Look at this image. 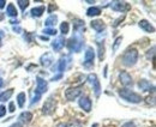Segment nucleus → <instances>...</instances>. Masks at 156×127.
Segmentation results:
<instances>
[{
	"label": "nucleus",
	"mask_w": 156,
	"mask_h": 127,
	"mask_svg": "<svg viewBox=\"0 0 156 127\" xmlns=\"http://www.w3.org/2000/svg\"><path fill=\"white\" fill-rule=\"evenodd\" d=\"M82 86H71V88H69V89H66L65 91V97H66V100H69V101H73V100H76L78 98L80 95H82Z\"/></svg>",
	"instance_id": "obj_6"
},
{
	"label": "nucleus",
	"mask_w": 156,
	"mask_h": 127,
	"mask_svg": "<svg viewBox=\"0 0 156 127\" xmlns=\"http://www.w3.org/2000/svg\"><path fill=\"white\" fill-rule=\"evenodd\" d=\"M119 79H120V83L124 86H131L133 84L132 77L130 76V73L126 72V71H121V72L119 73Z\"/></svg>",
	"instance_id": "obj_10"
},
{
	"label": "nucleus",
	"mask_w": 156,
	"mask_h": 127,
	"mask_svg": "<svg viewBox=\"0 0 156 127\" xmlns=\"http://www.w3.org/2000/svg\"><path fill=\"white\" fill-rule=\"evenodd\" d=\"M88 80L93 85V90L95 92V96L98 97L100 96V92H101V84H100V80H98V76L95 73H91V74L88 76Z\"/></svg>",
	"instance_id": "obj_7"
},
{
	"label": "nucleus",
	"mask_w": 156,
	"mask_h": 127,
	"mask_svg": "<svg viewBox=\"0 0 156 127\" xmlns=\"http://www.w3.org/2000/svg\"><path fill=\"white\" fill-rule=\"evenodd\" d=\"M90 25H91V28H93L95 31H98V33H101L102 30H105V29H106V24H105L102 20H100V19H95V20H93Z\"/></svg>",
	"instance_id": "obj_15"
},
{
	"label": "nucleus",
	"mask_w": 156,
	"mask_h": 127,
	"mask_svg": "<svg viewBox=\"0 0 156 127\" xmlns=\"http://www.w3.org/2000/svg\"><path fill=\"white\" fill-rule=\"evenodd\" d=\"M61 77H62V74H61V73H60V74H58V76H54V77H53V78H52V80H53V82H54V80H57V79H60V78H61Z\"/></svg>",
	"instance_id": "obj_38"
},
{
	"label": "nucleus",
	"mask_w": 156,
	"mask_h": 127,
	"mask_svg": "<svg viewBox=\"0 0 156 127\" xmlns=\"http://www.w3.org/2000/svg\"><path fill=\"white\" fill-rule=\"evenodd\" d=\"M75 29L76 31H79V30H84V22L80 20V19H76V23H75Z\"/></svg>",
	"instance_id": "obj_26"
},
{
	"label": "nucleus",
	"mask_w": 156,
	"mask_h": 127,
	"mask_svg": "<svg viewBox=\"0 0 156 127\" xmlns=\"http://www.w3.org/2000/svg\"><path fill=\"white\" fill-rule=\"evenodd\" d=\"M138 86H139L140 90H143V91L150 90V83H149L148 80H145V79H142V80L138 83Z\"/></svg>",
	"instance_id": "obj_21"
},
{
	"label": "nucleus",
	"mask_w": 156,
	"mask_h": 127,
	"mask_svg": "<svg viewBox=\"0 0 156 127\" xmlns=\"http://www.w3.org/2000/svg\"><path fill=\"white\" fill-rule=\"evenodd\" d=\"M138 25H139V28L142 29V30H144L145 33H150V34H153V33H155V28L150 24V22H148L147 19H142L139 23H138Z\"/></svg>",
	"instance_id": "obj_14"
},
{
	"label": "nucleus",
	"mask_w": 156,
	"mask_h": 127,
	"mask_svg": "<svg viewBox=\"0 0 156 127\" xmlns=\"http://www.w3.org/2000/svg\"><path fill=\"white\" fill-rule=\"evenodd\" d=\"M0 47H1V41H0Z\"/></svg>",
	"instance_id": "obj_44"
},
{
	"label": "nucleus",
	"mask_w": 156,
	"mask_h": 127,
	"mask_svg": "<svg viewBox=\"0 0 156 127\" xmlns=\"http://www.w3.org/2000/svg\"><path fill=\"white\" fill-rule=\"evenodd\" d=\"M36 84H37V86H36V92H39V93H44L47 89H48V83L43 79V78H41V77H37L36 78Z\"/></svg>",
	"instance_id": "obj_11"
},
{
	"label": "nucleus",
	"mask_w": 156,
	"mask_h": 127,
	"mask_svg": "<svg viewBox=\"0 0 156 127\" xmlns=\"http://www.w3.org/2000/svg\"><path fill=\"white\" fill-rule=\"evenodd\" d=\"M119 96L127 101V102H131V103H140L142 102V96L139 93H137L135 91H131L129 89H122V90L119 91Z\"/></svg>",
	"instance_id": "obj_2"
},
{
	"label": "nucleus",
	"mask_w": 156,
	"mask_h": 127,
	"mask_svg": "<svg viewBox=\"0 0 156 127\" xmlns=\"http://www.w3.org/2000/svg\"><path fill=\"white\" fill-rule=\"evenodd\" d=\"M65 38L64 36H60L58 38H55L53 42H52V48H53V51L54 52H60L62 48H64V46H65Z\"/></svg>",
	"instance_id": "obj_13"
},
{
	"label": "nucleus",
	"mask_w": 156,
	"mask_h": 127,
	"mask_svg": "<svg viewBox=\"0 0 156 127\" xmlns=\"http://www.w3.org/2000/svg\"><path fill=\"white\" fill-rule=\"evenodd\" d=\"M98 59L102 60L103 56H105V46H103V43H102V46H101L100 42H98Z\"/></svg>",
	"instance_id": "obj_27"
},
{
	"label": "nucleus",
	"mask_w": 156,
	"mask_h": 127,
	"mask_svg": "<svg viewBox=\"0 0 156 127\" xmlns=\"http://www.w3.org/2000/svg\"><path fill=\"white\" fill-rule=\"evenodd\" d=\"M83 44H84L83 37L79 35V33H77L75 36H72L67 41V48L70 49V52H76V53L80 52Z\"/></svg>",
	"instance_id": "obj_3"
},
{
	"label": "nucleus",
	"mask_w": 156,
	"mask_h": 127,
	"mask_svg": "<svg viewBox=\"0 0 156 127\" xmlns=\"http://www.w3.org/2000/svg\"><path fill=\"white\" fill-rule=\"evenodd\" d=\"M2 86H4V80L0 78V88H2Z\"/></svg>",
	"instance_id": "obj_42"
},
{
	"label": "nucleus",
	"mask_w": 156,
	"mask_h": 127,
	"mask_svg": "<svg viewBox=\"0 0 156 127\" xmlns=\"http://www.w3.org/2000/svg\"><path fill=\"white\" fill-rule=\"evenodd\" d=\"M12 93H13V90H12V89H10V90L5 91V92H1V93H0V102L10 100V97L12 96Z\"/></svg>",
	"instance_id": "obj_23"
},
{
	"label": "nucleus",
	"mask_w": 156,
	"mask_h": 127,
	"mask_svg": "<svg viewBox=\"0 0 156 127\" xmlns=\"http://www.w3.org/2000/svg\"><path fill=\"white\" fill-rule=\"evenodd\" d=\"M121 60H122V64H124L125 66H127V67L135 66L137 64V61H138V51L135 49V48L127 49V51L122 54Z\"/></svg>",
	"instance_id": "obj_1"
},
{
	"label": "nucleus",
	"mask_w": 156,
	"mask_h": 127,
	"mask_svg": "<svg viewBox=\"0 0 156 127\" xmlns=\"http://www.w3.org/2000/svg\"><path fill=\"white\" fill-rule=\"evenodd\" d=\"M9 110H10L11 113H13V111H15V103H13V102H11V103H10V106H9Z\"/></svg>",
	"instance_id": "obj_36"
},
{
	"label": "nucleus",
	"mask_w": 156,
	"mask_h": 127,
	"mask_svg": "<svg viewBox=\"0 0 156 127\" xmlns=\"http://www.w3.org/2000/svg\"><path fill=\"white\" fill-rule=\"evenodd\" d=\"M100 15H101V9L98 6H93V7L88 9V11H87V16H89V17H96Z\"/></svg>",
	"instance_id": "obj_19"
},
{
	"label": "nucleus",
	"mask_w": 156,
	"mask_h": 127,
	"mask_svg": "<svg viewBox=\"0 0 156 127\" xmlns=\"http://www.w3.org/2000/svg\"><path fill=\"white\" fill-rule=\"evenodd\" d=\"M94 59H95V52L91 47L87 48L85 51V54H84V62H83V66L85 69H91L94 67Z\"/></svg>",
	"instance_id": "obj_5"
},
{
	"label": "nucleus",
	"mask_w": 156,
	"mask_h": 127,
	"mask_svg": "<svg viewBox=\"0 0 156 127\" xmlns=\"http://www.w3.org/2000/svg\"><path fill=\"white\" fill-rule=\"evenodd\" d=\"M17 4L20 5V7L23 10V11H25V9L29 6V1H28V0H18Z\"/></svg>",
	"instance_id": "obj_28"
},
{
	"label": "nucleus",
	"mask_w": 156,
	"mask_h": 127,
	"mask_svg": "<svg viewBox=\"0 0 156 127\" xmlns=\"http://www.w3.org/2000/svg\"><path fill=\"white\" fill-rule=\"evenodd\" d=\"M57 23H58V16H55V15H51L44 22L46 26H48V28H54V25Z\"/></svg>",
	"instance_id": "obj_17"
},
{
	"label": "nucleus",
	"mask_w": 156,
	"mask_h": 127,
	"mask_svg": "<svg viewBox=\"0 0 156 127\" xmlns=\"http://www.w3.org/2000/svg\"><path fill=\"white\" fill-rule=\"evenodd\" d=\"M121 41H122V37L121 36L118 37L117 40H115V42H114V44H113V51H114V52L118 49V47H119V44L121 43Z\"/></svg>",
	"instance_id": "obj_31"
},
{
	"label": "nucleus",
	"mask_w": 156,
	"mask_h": 127,
	"mask_svg": "<svg viewBox=\"0 0 156 127\" xmlns=\"http://www.w3.org/2000/svg\"><path fill=\"white\" fill-rule=\"evenodd\" d=\"M6 6V1L5 0H0V9H4Z\"/></svg>",
	"instance_id": "obj_37"
},
{
	"label": "nucleus",
	"mask_w": 156,
	"mask_h": 127,
	"mask_svg": "<svg viewBox=\"0 0 156 127\" xmlns=\"http://www.w3.org/2000/svg\"><path fill=\"white\" fill-rule=\"evenodd\" d=\"M57 127H67V124H64V122H61V124H59Z\"/></svg>",
	"instance_id": "obj_41"
},
{
	"label": "nucleus",
	"mask_w": 156,
	"mask_h": 127,
	"mask_svg": "<svg viewBox=\"0 0 156 127\" xmlns=\"http://www.w3.org/2000/svg\"><path fill=\"white\" fill-rule=\"evenodd\" d=\"M121 127H136V125L133 124V122H131V121H129V122H126V124H124Z\"/></svg>",
	"instance_id": "obj_35"
},
{
	"label": "nucleus",
	"mask_w": 156,
	"mask_h": 127,
	"mask_svg": "<svg viewBox=\"0 0 156 127\" xmlns=\"http://www.w3.org/2000/svg\"><path fill=\"white\" fill-rule=\"evenodd\" d=\"M33 120V114L30 111H23L20 115V121L23 124H29Z\"/></svg>",
	"instance_id": "obj_16"
},
{
	"label": "nucleus",
	"mask_w": 156,
	"mask_h": 127,
	"mask_svg": "<svg viewBox=\"0 0 156 127\" xmlns=\"http://www.w3.org/2000/svg\"><path fill=\"white\" fill-rule=\"evenodd\" d=\"M54 59H53V55L51 53H44L40 58V64L43 66V67H49L52 64H53Z\"/></svg>",
	"instance_id": "obj_12"
},
{
	"label": "nucleus",
	"mask_w": 156,
	"mask_h": 127,
	"mask_svg": "<svg viewBox=\"0 0 156 127\" xmlns=\"http://www.w3.org/2000/svg\"><path fill=\"white\" fill-rule=\"evenodd\" d=\"M31 16L33 17H41L44 13V6H39V7H34L31 10Z\"/></svg>",
	"instance_id": "obj_20"
},
{
	"label": "nucleus",
	"mask_w": 156,
	"mask_h": 127,
	"mask_svg": "<svg viewBox=\"0 0 156 127\" xmlns=\"http://www.w3.org/2000/svg\"><path fill=\"white\" fill-rule=\"evenodd\" d=\"M13 30L17 31V33H20V31H22V29H20V26H13Z\"/></svg>",
	"instance_id": "obj_39"
},
{
	"label": "nucleus",
	"mask_w": 156,
	"mask_h": 127,
	"mask_svg": "<svg viewBox=\"0 0 156 127\" xmlns=\"http://www.w3.org/2000/svg\"><path fill=\"white\" fill-rule=\"evenodd\" d=\"M67 127H82V124L77 120H73L70 124H67Z\"/></svg>",
	"instance_id": "obj_32"
},
{
	"label": "nucleus",
	"mask_w": 156,
	"mask_h": 127,
	"mask_svg": "<svg viewBox=\"0 0 156 127\" xmlns=\"http://www.w3.org/2000/svg\"><path fill=\"white\" fill-rule=\"evenodd\" d=\"M5 115H6V107L4 104H1L0 106V118H2Z\"/></svg>",
	"instance_id": "obj_34"
},
{
	"label": "nucleus",
	"mask_w": 156,
	"mask_h": 127,
	"mask_svg": "<svg viewBox=\"0 0 156 127\" xmlns=\"http://www.w3.org/2000/svg\"><path fill=\"white\" fill-rule=\"evenodd\" d=\"M10 127H23L22 125H20V122H16V124H13V125H11Z\"/></svg>",
	"instance_id": "obj_40"
},
{
	"label": "nucleus",
	"mask_w": 156,
	"mask_h": 127,
	"mask_svg": "<svg viewBox=\"0 0 156 127\" xmlns=\"http://www.w3.org/2000/svg\"><path fill=\"white\" fill-rule=\"evenodd\" d=\"M43 33L44 34H47V35H57V30L54 29V28H46L44 30H43Z\"/></svg>",
	"instance_id": "obj_29"
},
{
	"label": "nucleus",
	"mask_w": 156,
	"mask_h": 127,
	"mask_svg": "<svg viewBox=\"0 0 156 127\" xmlns=\"http://www.w3.org/2000/svg\"><path fill=\"white\" fill-rule=\"evenodd\" d=\"M111 7H112V10L118 11V12H126L131 9L130 4L125 2V1H113L111 4Z\"/></svg>",
	"instance_id": "obj_8"
},
{
	"label": "nucleus",
	"mask_w": 156,
	"mask_h": 127,
	"mask_svg": "<svg viewBox=\"0 0 156 127\" xmlns=\"http://www.w3.org/2000/svg\"><path fill=\"white\" fill-rule=\"evenodd\" d=\"M0 19H2V13H0Z\"/></svg>",
	"instance_id": "obj_43"
},
{
	"label": "nucleus",
	"mask_w": 156,
	"mask_h": 127,
	"mask_svg": "<svg viewBox=\"0 0 156 127\" xmlns=\"http://www.w3.org/2000/svg\"><path fill=\"white\" fill-rule=\"evenodd\" d=\"M154 54H155V47H153V48H151V51H148V53H147V58L153 60V58H154Z\"/></svg>",
	"instance_id": "obj_33"
},
{
	"label": "nucleus",
	"mask_w": 156,
	"mask_h": 127,
	"mask_svg": "<svg viewBox=\"0 0 156 127\" xmlns=\"http://www.w3.org/2000/svg\"><path fill=\"white\" fill-rule=\"evenodd\" d=\"M65 69H66V60H65V58H61V59L59 60V64H58L59 72L62 73L65 71Z\"/></svg>",
	"instance_id": "obj_25"
},
{
	"label": "nucleus",
	"mask_w": 156,
	"mask_h": 127,
	"mask_svg": "<svg viewBox=\"0 0 156 127\" xmlns=\"http://www.w3.org/2000/svg\"><path fill=\"white\" fill-rule=\"evenodd\" d=\"M40 98H41V93H39V92H36V91H35V93H34V97H33V101H31V103H30V104L33 106V104L37 103V102L40 101Z\"/></svg>",
	"instance_id": "obj_30"
},
{
	"label": "nucleus",
	"mask_w": 156,
	"mask_h": 127,
	"mask_svg": "<svg viewBox=\"0 0 156 127\" xmlns=\"http://www.w3.org/2000/svg\"><path fill=\"white\" fill-rule=\"evenodd\" d=\"M78 104H79V107L83 109L85 113H89L91 110V108H93V102L87 96H80V98L78 101Z\"/></svg>",
	"instance_id": "obj_9"
},
{
	"label": "nucleus",
	"mask_w": 156,
	"mask_h": 127,
	"mask_svg": "<svg viewBox=\"0 0 156 127\" xmlns=\"http://www.w3.org/2000/svg\"><path fill=\"white\" fill-rule=\"evenodd\" d=\"M25 100H27V95H25L24 92H20L18 96H17V103H18V106H20V108L24 107V104H25Z\"/></svg>",
	"instance_id": "obj_22"
},
{
	"label": "nucleus",
	"mask_w": 156,
	"mask_h": 127,
	"mask_svg": "<svg viewBox=\"0 0 156 127\" xmlns=\"http://www.w3.org/2000/svg\"><path fill=\"white\" fill-rule=\"evenodd\" d=\"M60 31H61V34H62V35L69 34V31H70V24H69L67 22L61 23V25H60Z\"/></svg>",
	"instance_id": "obj_24"
},
{
	"label": "nucleus",
	"mask_w": 156,
	"mask_h": 127,
	"mask_svg": "<svg viewBox=\"0 0 156 127\" xmlns=\"http://www.w3.org/2000/svg\"><path fill=\"white\" fill-rule=\"evenodd\" d=\"M55 108H57V101H55V98L53 96H51L44 101L43 107H42V113L44 115H51V114L54 113Z\"/></svg>",
	"instance_id": "obj_4"
},
{
	"label": "nucleus",
	"mask_w": 156,
	"mask_h": 127,
	"mask_svg": "<svg viewBox=\"0 0 156 127\" xmlns=\"http://www.w3.org/2000/svg\"><path fill=\"white\" fill-rule=\"evenodd\" d=\"M6 15L9 17H17L18 12H17V9L13 4H9L7 5V9H6Z\"/></svg>",
	"instance_id": "obj_18"
}]
</instances>
